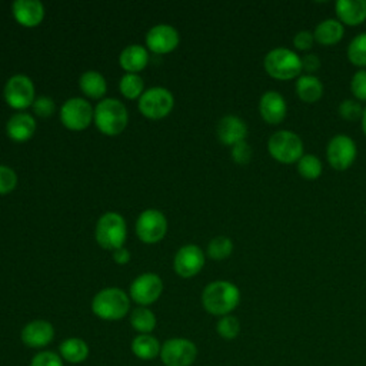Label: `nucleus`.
<instances>
[{
    "label": "nucleus",
    "instance_id": "1a4fd4ad",
    "mask_svg": "<svg viewBox=\"0 0 366 366\" xmlns=\"http://www.w3.org/2000/svg\"><path fill=\"white\" fill-rule=\"evenodd\" d=\"M357 154L356 143L347 134L333 136L326 147V157L329 164L336 170H346L352 166Z\"/></svg>",
    "mask_w": 366,
    "mask_h": 366
},
{
    "label": "nucleus",
    "instance_id": "6ab92c4d",
    "mask_svg": "<svg viewBox=\"0 0 366 366\" xmlns=\"http://www.w3.org/2000/svg\"><path fill=\"white\" fill-rule=\"evenodd\" d=\"M11 11L14 19L26 27L37 26L44 17V6L39 0H14Z\"/></svg>",
    "mask_w": 366,
    "mask_h": 366
},
{
    "label": "nucleus",
    "instance_id": "6e6552de",
    "mask_svg": "<svg viewBox=\"0 0 366 366\" xmlns=\"http://www.w3.org/2000/svg\"><path fill=\"white\" fill-rule=\"evenodd\" d=\"M173 94L164 87H150L139 97V110L149 119H162L173 109Z\"/></svg>",
    "mask_w": 366,
    "mask_h": 366
},
{
    "label": "nucleus",
    "instance_id": "f03ea898",
    "mask_svg": "<svg viewBox=\"0 0 366 366\" xmlns=\"http://www.w3.org/2000/svg\"><path fill=\"white\" fill-rule=\"evenodd\" d=\"M93 119L102 133L114 136L124 130V127L127 126L129 114L126 106L120 100L109 97L97 103Z\"/></svg>",
    "mask_w": 366,
    "mask_h": 366
},
{
    "label": "nucleus",
    "instance_id": "f257e3e1",
    "mask_svg": "<svg viewBox=\"0 0 366 366\" xmlns=\"http://www.w3.org/2000/svg\"><path fill=\"white\" fill-rule=\"evenodd\" d=\"M240 290L227 280H214L209 283L202 293L203 307L214 316H226L237 307Z\"/></svg>",
    "mask_w": 366,
    "mask_h": 366
},
{
    "label": "nucleus",
    "instance_id": "aec40b11",
    "mask_svg": "<svg viewBox=\"0 0 366 366\" xmlns=\"http://www.w3.org/2000/svg\"><path fill=\"white\" fill-rule=\"evenodd\" d=\"M7 134L14 142L29 140L36 130V120L31 114L20 112L13 114L6 124Z\"/></svg>",
    "mask_w": 366,
    "mask_h": 366
},
{
    "label": "nucleus",
    "instance_id": "f704fd0d",
    "mask_svg": "<svg viewBox=\"0 0 366 366\" xmlns=\"http://www.w3.org/2000/svg\"><path fill=\"white\" fill-rule=\"evenodd\" d=\"M350 90L357 100H366V69H359L352 76Z\"/></svg>",
    "mask_w": 366,
    "mask_h": 366
},
{
    "label": "nucleus",
    "instance_id": "ddd939ff",
    "mask_svg": "<svg viewBox=\"0 0 366 366\" xmlns=\"http://www.w3.org/2000/svg\"><path fill=\"white\" fill-rule=\"evenodd\" d=\"M163 292V282L156 273L139 274L130 285V297L140 306L154 303Z\"/></svg>",
    "mask_w": 366,
    "mask_h": 366
},
{
    "label": "nucleus",
    "instance_id": "cd10ccee",
    "mask_svg": "<svg viewBox=\"0 0 366 366\" xmlns=\"http://www.w3.org/2000/svg\"><path fill=\"white\" fill-rule=\"evenodd\" d=\"M130 325L134 330L140 332V335H150V332L156 327V316L150 309L139 306L130 313Z\"/></svg>",
    "mask_w": 366,
    "mask_h": 366
},
{
    "label": "nucleus",
    "instance_id": "f8f14e48",
    "mask_svg": "<svg viewBox=\"0 0 366 366\" xmlns=\"http://www.w3.org/2000/svg\"><path fill=\"white\" fill-rule=\"evenodd\" d=\"M167 232L166 216L156 209L142 212L136 220V233L144 243H156L164 237Z\"/></svg>",
    "mask_w": 366,
    "mask_h": 366
},
{
    "label": "nucleus",
    "instance_id": "dca6fc26",
    "mask_svg": "<svg viewBox=\"0 0 366 366\" xmlns=\"http://www.w3.org/2000/svg\"><path fill=\"white\" fill-rule=\"evenodd\" d=\"M21 342L29 347H44L54 337V327L47 320H31L21 329Z\"/></svg>",
    "mask_w": 366,
    "mask_h": 366
},
{
    "label": "nucleus",
    "instance_id": "4468645a",
    "mask_svg": "<svg viewBox=\"0 0 366 366\" xmlns=\"http://www.w3.org/2000/svg\"><path fill=\"white\" fill-rule=\"evenodd\" d=\"M204 264V253L196 244H184L180 247L173 259V269L182 277H192L197 274Z\"/></svg>",
    "mask_w": 366,
    "mask_h": 366
},
{
    "label": "nucleus",
    "instance_id": "2f4dec72",
    "mask_svg": "<svg viewBox=\"0 0 366 366\" xmlns=\"http://www.w3.org/2000/svg\"><path fill=\"white\" fill-rule=\"evenodd\" d=\"M233 250V242L227 236H216L207 244V254L214 260H222L230 256Z\"/></svg>",
    "mask_w": 366,
    "mask_h": 366
},
{
    "label": "nucleus",
    "instance_id": "0eeeda50",
    "mask_svg": "<svg viewBox=\"0 0 366 366\" xmlns=\"http://www.w3.org/2000/svg\"><path fill=\"white\" fill-rule=\"evenodd\" d=\"M196 357V345L184 337H172L160 349V359L164 366H190Z\"/></svg>",
    "mask_w": 366,
    "mask_h": 366
},
{
    "label": "nucleus",
    "instance_id": "5701e85b",
    "mask_svg": "<svg viewBox=\"0 0 366 366\" xmlns=\"http://www.w3.org/2000/svg\"><path fill=\"white\" fill-rule=\"evenodd\" d=\"M345 34V27L339 19H325L322 20L313 31L315 40L323 46H330L337 43Z\"/></svg>",
    "mask_w": 366,
    "mask_h": 366
},
{
    "label": "nucleus",
    "instance_id": "b1692460",
    "mask_svg": "<svg viewBox=\"0 0 366 366\" xmlns=\"http://www.w3.org/2000/svg\"><path fill=\"white\" fill-rule=\"evenodd\" d=\"M296 94L306 103L317 102L323 94V84L315 74H302L296 80Z\"/></svg>",
    "mask_w": 366,
    "mask_h": 366
},
{
    "label": "nucleus",
    "instance_id": "a19ab883",
    "mask_svg": "<svg viewBox=\"0 0 366 366\" xmlns=\"http://www.w3.org/2000/svg\"><path fill=\"white\" fill-rule=\"evenodd\" d=\"M320 67V59L315 53H307L302 57V70H306V74H313Z\"/></svg>",
    "mask_w": 366,
    "mask_h": 366
},
{
    "label": "nucleus",
    "instance_id": "72a5a7b5",
    "mask_svg": "<svg viewBox=\"0 0 366 366\" xmlns=\"http://www.w3.org/2000/svg\"><path fill=\"white\" fill-rule=\"evenodd\" d=\"M363 113V107L355 99H346L339 104V114L346 120L360 119Z\"/></svg>",
    "mask_w": 366,
    "mask_h": 366
},
{
    "label": "nucleus",
    "instance_id": "58836bf2",
    "mask_svg": "<svg viewBox=\"0 0 366 366\" xmlns=\"http://www.w3.org/2000/svg\"><path fill=\"white\" fill-rule=\"evenodd\" d=\"M31 106H33L34 113L41 117H49L54 112V102H53V99H50L47 96L36 97Z\"/></svg>",
    "mask_w": 366,
    "mask_h": 366
},
{
    "label": "nucleus",
    "instance_id": "4c0bfd02",
    "mask_svg": "<svg viewBox=\"0 0 366 366\" xmlns=\"http://www.w3.org/2000/svg\"><path fill=\"white\" fill-rule=\"evenodd\" d=\"M230 153H232V159L239 164H246L252 159V147L246 140L233 144Z\"/></svg>",
    "mask_w": 366,
    "mask_h": 366
},
{
    "label": "nucleus",
    "instance_id": "c9c22d12",
    "mask_svg": "<svg viewBox=\"0 0 366 366\" xmlns=\"http://www.w3.org/2000/svg\"><path fill=\"white\" fill-rule=\"evenodd\" d=\"M17 186V174L13 169L0 164V194L10 193Z\"/></svg>",
    "mask_w": 366,
    "mask_h": 366
},
{
    "label": "nucleus",
    "instance_id": "7c9ffc66",
    "mask_svg": "<svg viewBox=\"0 0 366 366\" xmlns=\"http://www.w3.org/2000/svg\"><path fill=\"white\" fill-rule=\"evenodd\" d=\"M143 86H144L143 79L137 73H126L119 83L120 92L127 99L140 97L143 94Z\"/></svg>",
    "mask_w": 366,
    "mask_h": 366
},
{
    "label": "nucleus",
    "instance_id": "9b49d317",
    "mask_svg": "<svg viewBox=\"0 0 366 366\" xmlns=\"http://www.w3.org/2000/svg\"><path fill=\"white\" fill-rule=\"evenodd\" d=\"M93 113L94 110L86 99L71 97L63 103L60 120L70 130H83L90 124Z\"/></svg>",
    "mask_w": 366,
    "mask_h": 366
},
{
    "label": "nucleus",
    "instance_id": "39448f33",
    "mask_svg": "<svg viewBox=\"0 0 366 366\" xmlns=\"http://www.w3.org/2000/svg\"><path fill=\"white\" fill-rule=\"evenodd\" d=\"M270 156L279 163L292 164L303 156V142L300 136L292 130H277L267 140Z\"/></svg>",
    "mask_w": 366,
    "mask_h": 366
},
{
    "label": "nucleus",
    "instance_id": "c756f323",
    "mask_svg": "<svg viewBox=\"0 0 366 366\" xmlns=\"http://www.w3.org/2000/svg\"><path fill=\"white\" fill-rule=\"evenodd\" d=\"M322 169L323 164L316 154H303L297 160V172L302 177L307 180L317 179L322 174Z\"/></svg>",
    "mask_w": 366,
    "mask_h": 366
},
{
    "label": "nucleus",
    "instance_id": "412c9836",
    "mask_svg": "<svg viewBox=\"0 0 366 366\" xmlns=\"http://www.w3.org/2000/svg\"><path fill=\"white\" fill-rule=\"evenodd\" d=\"M335 10L342 24L357 26L366 20V0H337Z\"/></svg>",
    "mask_w": 366,
    "mask_h": 366
},
{
    "label": "nucleus",
    "instance_id": "7ed1b4c3",
    "mask_svg": "<svg viewBox=\"0 0 366 366\" xmlns=\"http://www.w3.org/2000/svg\"><path fill=\"white\" fill-rule=\"evenodd\" d=\"M92 310L103 320H119L129 313L130 299L122 289L106 287L93 297Z\"/></svg>",
    "mask_w": 366,
    "mask_h": 366
},
{
    "label": "nucleus",
    "instance_id": "a878e982",
    "mask_svg": "<svg viewBox=\"0 0 366 366\" xmlns=\"http://www.w3.org/2000/svg\"><path fill=\"white\" fill-rule=\"evenodd\" d=\"M160 343L152 335H137L132 342V352L142 360H152L160 355Z\"/></svg>",
    "mask_w": 366,
    "mask_h": 366
},
{
    "label": "nucleus",
    "instance_id": "79ce46f5",
    "mask_svg": "<svg viewBox=\"0 0 366 366\" xmlns=\"http://www.w3.org/2000/svg\"><path fill=\"white\" fill-rule=\"evenodd\" d=\"M113 259L119 264H126L130 260V253L126 247H119V249L113 250Z\"/></svg>",
    "mask_w": 366,
    "mask_h": 366
},
{
    "label": "nucleus",
    "instance_id": "ea45409f",
    "mask_svg": "<svg viewBox=\"0 0 366 366\" xmlns=\"http://www.w3.org/2000/svg\"><path fill=\"white\" fill-rule=\"evenodd\" d=\"M315 36L309 30H300L293 36V46L299 50H307L313 46Z\"/></svg>",
    "mask_w": 366,
    "mask_h": 366
},
{
    "label": "nucleus",
    "instance_id": "bb28decb",
    "mask_svg": "<svg viewBox=\"0 0 366 366\" xmlns=\"http://www.w3.org/2000/svg\"><path fill=\"white\" fill-rule=\"evenodd\" d=\"M79 84H80L81 92H83L86 96L93 97V99L102 97V96L106 93V89H107V84H106L104 77H103L99 71H94V70L84 71V73L80 76Z\"/></svg>",
    "mask_w": 366,
    "mask_h": 366
},
{
    "label": "nucleus",
    "instance_id": "4be33fe9",
    "mask_svg": "<svg viewBox=\"0 0 366 366\" xmlns=\"http://www.w3.org/2000/svg\"><path fill=\"white\" fill-rule=\"evenodd\" d=\"M119 61L127 73H137L146 67L149 61V54L142 44H130L123 49Z\"/></svg>",
    "mask_w": 366,
    "mask_h": 366
},
{
    "label": "nucleus",
    "instance_id": "393cba45",
    "mask_svg": "<svg viewBox=\"0 0 366 366\" xmlns=\"http://www.w3.org/2000/svg\"><path fill=\"white\" fill-rule=\"evenodd\" d=\"M60 357L69 363H81L89 356V345L80 337H67L59 346Z\"/></svg>",
    "mask_w": 366,
    "mask_h": 366
},
{
    "label": "nucleus",
    "instance_id": "2eb2a0df",
    "mask_svg": "<svg viewBox=\"0 0 366 366\" xmlns=\"http://www.w3.org/2000/svg\"><path fill=\"white\" fill-rule=\"evenodd\" d=\"M179 31L170 24H156L146 34V44L154 53H169L179 44Z\"/></svg>",
    "mask_w": 366,
    "mask_h": 366
},
{
    "label": "nucleus",
    "instance_id": "a211bd4d",
    "mask_svg": "<svg viewBox=\"0 0 366 366\" xmlns=\"http://www.w3.org/2000/svg\"><path fill=\"white\" fill-rule=\"evenodd\" d=\"M216 133L223 144L233 146L244 140L247 134V126L239 116L226 114L219 120L216 126Z\"/></svg>",
    "mask_w": 366,
    "mask_h": 366
},
{
    "label": "nucleus",
    "instance_id": "f3484780",
    "mask_svg": "<svg viewBox=\"0 0 366 366\" xmlns=\"http://www.w3.org/2000/svg\"><path fill=\"white\" fill-rule=\"evenodd\" d=\"M287 104L285 97L276 90H267L260 96L259 113L270 124H277L286 117Z\"/></svg>",
    "mask_w": 366,
    "mask_h": 366
},
{
    "label": "nucleus",
    "instance_id": "9d476101",
    "mask_svg": "<svg viewBox=\"0 0 366 366\" xmlns=\"http://www.w3.org/2000/svg\"><path fill=\"white\" fill-rule=\"evenodd\" d=\"M4 99L10 107L23 110L34 102V84L26 74L11 76L4 86Z\"/></svg>",
    "mask_w": 366,
    "mask_h": 366
},
{
    "label": "nucleus",
    "instance_id": "20e7f679",
    "mask_svg": "<svg viewBox=\"0 0 366 366\" xmlns=\"http://www.w3.org/2000/svg\"><path fill=\"white\" fill-rule=\"evenodd\" d=\"M263 66L269 76L277 80H290L302 71V57L290 49L274 47L266 53Z\"/></svg>",
    "mask_w": 366,
    "mask_h": 366
},
{
    "label": "nucleus",
    "instance_id": "423d86ee",
    "mask_svg": "<svg viewBox=\"0 0 366 366\" xmlns=\"http://www.w3.org/2000/svg\"><path fill=\"white\" fill-rule=\"evenodd\" d=\"M94 236L97 243L104 249L116 250L119 247H123L127 236L126 222L123 216L116 212H107L102 214L96 223Z\"/></svg>",
    "mask_w": 366,
    "mask_h": 366
},
{
    "label": "nucleus",
    "instance_id": "e433bc0d",
    "mask_svg": "<svg viewBox=\"0 0 366 366\" xmlns=\"http://www.w3.org/2000/svg\"><path fill=\"white\" fill-rule=\"evenodd\" d=\"M30 366H63V360L60 355L54 352L41 350L33 356Z\"/></svg>",
    "mask_w": 366,
    "mask_h": 366
},
{
    "label": "nucleus",
    "instance_id": "473e14b6",
    "mask_svg": "<svg viewBox=\"0 0 366 366\" xmlns=\"http://www.w3.org/2000/svg\"><path fill=\"white\" fill-rule=\"evenodd\" d=\"M216 330L220 335V337H223L226 340H232V339L237 337V335L240 332V323L234 316L226 315L219 319V322L216 325Z\"/></svg>",
    "mask_w": 366,
    "mask_h": 366
},
{
    "label": "nucleus",
    "instance_id": "37998d69",
    "mask_svg": "<svg viewBox=\"0 0 366 366\" xmlns=\"http://www.w3.org/2000/svg\"><path fill=\"white\" fill-rule=\"evenodd\" d=\"M360 122H362V130H363V133L366 134V107L363 109V113H362Z\"/></svg>",
    "mask_w": 366,
    "mask_h": 366
},
{
    "label": "nucleus",
    "instance_id": "c85d7f7f",
    "mask_svg": "<svg viewBox=\"0 0 366 366\" xmlns=\"http://www.w3.org/2000/svg\"><path fill=\"white\" fill-rule=\"evenodd\" d=\"M349 60L359 67H366V31L355 36L347 46Z\"/></svg>",
    "mask_w": 366,
    "mask_h": 366
}]
</instances>
